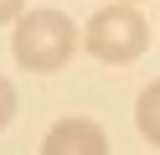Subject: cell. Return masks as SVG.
Returning <instances> with one entry per match:
<instances>
[{"label": "cell", "instance_id": "cell-3", "mask_svg": "<svg viewBox=\"0 0 160 155\" xmlns=\"http://www.w3.org/2000/svg\"><path fill=\"white\" fill-rule=\"evenodd\" d=\"M42 155H108V134L93 119H57L42 140Z\"/></svg>", "mask_w": 160, "mask_h": 155}, {"label": "cell", "instance_id": "cell-2", "mask_svg": "<svg viewBox=\"0 0 160 155\" xmlns=\"http://www.w3.org/2000/svg\"><path fill=\"white\" fill-rule=\"evenodd\" d=\"M150 47V26L134 5H103L88 21V52L98 62H134Z\"/></svg>", "mask_w": 160, "mask_h": 155}, {"label": "cell", "instance_id": "cell-4", "mask_svg": "<svg viewBox=\"0 0 160 155\" xmlns=\"http://www.w3.org/2000/svg\"><path fill=\"white\" fill-rule=\"evenodd\" d=\"M134 124H139V134H145L150 145H160V78L139 93V103H134Z\"/></svg>", "mask_w": 160, "mask_h": 155}, {"label": "cell", "instance_id": "cell-1", "mask_svg": "<svg viewBox=\"0 0 160 155\" xmlns=\"http://www.w3.org/2000/svg\"><path fill=\"white\" fill-rule=\"evenodd\" d=\"M78 52V26L62 16V10H26L16 21V62L26 72H57L67 67Z\"/></svg>", "mask_w": 160, "mask_h": 155}, {"label": "cell", "instance_id": "cell-6", "mask_svg": "<svg viewBox=\"0 0 160 155\" xmlns=\"http://www.w3.org/2000/svg\"><path fill=\"white\" fill-rule=\"evenodd\" d=\"M21 5H26V0H0V26H11V21H21Z\"/></svg>", "mask_w": 160, "mask_h": 155}, {"label": "cell", "instance_id": "cell-5", "mask_svg": "<svg viewBox=\"0 0 160 155\" xmlns=\"http://www.w3.org/2000/svg\"><path fill=\"white\" fill-rule=\"evenodd\" d=\"M16 119V88H11V78H0V129Z\"/></svg>", "mask_w": 160, "mask_h": 155}]
</instances>
